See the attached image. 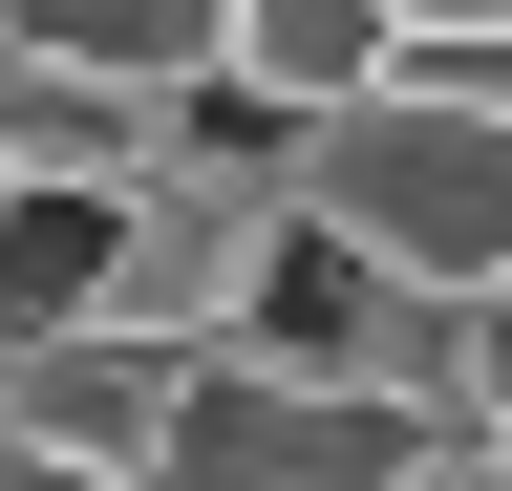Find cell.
Returning <instances> with one entry per match:
<instances>
[{
    "label": "cell",
    "instance_id": "3957f363",
    "mask_svg": "<svg viewBox=\"0 0 512 491\" xmlns=\"http://www.w3.org/2000/svg\"><path fill=\"white\" fill-rule=\"evenodd\" d=\"M150 150H171V107H150V86L64 65L43 22H0V193H128Z\"/></svg>",
    "mask_w": 512,
    "mask_h": 491
},
{
    "label": "cell",
    "instance_id": "6da1fadb",
    "mask_svg": "<svg viewBox=\"0 0 512 491\" xmlns=\"http://www.w3.org/2000/svg\"><path fill=\"white\" fill-rule=\"evenodd\" d=\"M278 193L342 235L363 278L470 299V278H512V107L384 65V86H342V107H299V129H278Z\"/></svg>",
    "mask_w": 512,
    "mask_h": 491
},
{
    "label": "cell",
    "instance_id": "277c9868",
    "mask_svg": "<svg viewBox=\"0 0 512 491\" xmlns=\"http://www.w3.org/2000/svg\"><path fill=\"white\" fill-rule=\"evenodd\" d=\"M214 86L235 107H342V86H384V0H214Z\"/></svg>",
    "mask_w": 512,
    "mask_h": 491
},
{
    "label": "cell",
    "instance_id": "8992f818",
    "mask_svg": "<svg viewBox=\"0 0 512 491\" xmlns=\"http://www.w3.org/2000/svg\"><path fill=\"white\" fill-rule=\"evenodd\" d=\"M384 65H427V86H491V107H512V0H384Z\"/></svg>",
    "mask_w": 512,
    "mask_h": 491
},
{
    "label": "cell",
    "instance_id": "7a4b0ae2",
    "mask_svg": "<svg viewBox=\"0 0 512 491\" xmlns=\"http://www.w3.org/2000/svg\"><path fill=\"white\" fill-rule=\"evenodd\" d=\"M0 470H43V491H171V342L0 321Z\"/></svg>",
    "mask_w": 512,
    "mask_h": 491
},
{
    "label": "cell",
    "instance_id": "52a82bcc",
    "mask_svg": "<svg viewBox=\"0 0 512 491\" xmlns=\"http://www.w3.org/2000/svg\"><path fill=\"white\" fill-rule=\"evenodd\" d=\"M448 363H470V427H491V470H512V278H470V342H448Z\"/></svg>",
    "mask_w": 512,
    "mask_h": 491
},
{
    "label": "cell",
    "instance_id": "5b68a950",
    "mask_svg": "<svg viewBox=\"0 0 512 491\" xmlns=\"http://www.w3.org/2000/svg\"><path fill=\"white\" fill-rule=\"evenodd\" d=\"M0 22H43L64 65H107V86H214V0H0Z\"/></svg>",
    "mask_w": 512,
    "mask_h": 491
}]
</instances>
